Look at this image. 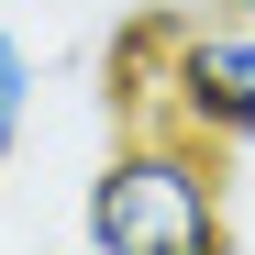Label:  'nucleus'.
Returning <instances> with one entry per match:
<instances>
[{
  "label": "nucleus",
  "mask_w": 255,
  "mask_h": 255,
  "mask_svg": "<svg viewBox=\"0 0 255 255\" xmlns=\"http://www.w3.org/2000/svg\"><path fill=\"white\" fill-rule=\"evenodd\" d=\"M78 233H89L100 255H211V244H233L222 144H200L189 122H144V133H122L111 166L89 178Z\"/></svg>",
  "instance_id": "1"
},
{
  "label": "nucleus",
  "mask_w": 255,
  "mask_h": 255,
  "mask_svg": "<svg viewBox=\"0 0 255 255\" xmlns=\"http://www.w3.org/2000/svg\"><path fill=\"white\" fill-rule=\"evenodd\" d=\"M155 122H189L200 144H255V22L211 11V22H178L166 33V78H155Z\"/></svg>",
  "instance_id": "2"
},
{
  "label": "nucleus",
  "mask_w": 255,
  "mask_h": 255,
  "mask_svg": "<svg viewBox=\"0 0 255 255\" xmlns=\"http://www.w3.org/2000/svg\"><path fill=\"white\" fill-rule=\"evenodd\" d=\"M22 111H33V45L0 22V178H11V144H22Z\"/></svg>",
  "instance_id": "3"
},
{
  "label": "nucleus",
  "mask_w": 255,
  "mask_h": 255,
  "mask_svg": "<svg viewBox=\"0 0 255 255\" xmlns=\"http://www.w3.org/2000/svg\"><path fill=\"white\" fill-rule=\"evenodd\" d=\"M222 11H233V22H255V0H222Z\"/></svg>",
  "instance_id": "4"
}]
</instances>
